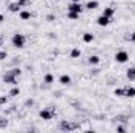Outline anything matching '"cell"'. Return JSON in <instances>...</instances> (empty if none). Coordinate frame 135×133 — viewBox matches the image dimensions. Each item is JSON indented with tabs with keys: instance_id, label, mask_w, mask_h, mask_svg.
I'll return each instance as SVG.
<instances>
[{
	"instance_id": "1",
	"label": "cell",
	"mask_w": 135,
	"mask_h": 133,
	"mask_svg": "<svg viewBox=\"0 0 135 133\" xmlns=\"http://www.w3.org/2000/svg\"><path fill=\"white\" fill-rule=\"evenodd\" d=\"M58 129L63 130V132H72V130H79V129H80V124L71 122V121H60Z\"/></svg>"
},
{
	"instance_id": "2",
	"label": "cell",
	"mask_w": 135,
	"mask_h": 133,
	"mask_svg": "<svg viewBox=\"0 0 135 133\" xmlns=\"http://www.w3.org/2000/svg\"><path fill=\"white\" fill-rule=\"evenodd\" d=\"M11 42H13V45H14L16 49H22V47H25L27 38H25L22 33H14L13 38H11Z\"/></svg>"
},
{
	"instance_id": "3",
	"label": "cell",
	"mask_w": 135,
	"mask_h": 133,
	"mask_svg": "<svg viewBox=\"0 0 135 133\" xmlns=\"http://www.w3.org/2000/svg\"><path fill=\"white\" fill-rule=\"evenodd\" d=\"M2 81H3V83H8V85H11V86H16V85H17V77H16L11 70H8V72L3 74Z\"/></svg>"
},
{
	"instance_id": "4",
	"label": "cell",
	"mask_w": 135,
	"mask_h": 133,
	"mask_svg": "<svg viewBox=\"0 0 135 133\" xmlns=\"http://www.w3.org/2000/svg\"><path fill=\"white\" fill-rule=\"evenodd\" d=\"M115 61L116 63H127L129 61V53L126 52V50H118L116 53H115Z\"/></svg>"
},
{
	"instance_id": "5",
	"label": "cell",
	"mask_w": 135,
	"mask_h": 133,
	"mask_svg": "<svg viewBox=\"0 0 135 133\" xmlns=\"http://www.w3.org/2000/svg\"><path fill=\"white\" fill-rule=\"evenodd\" d=\"M39 117H41L42 121H50V119L55 117V111H54V110H49V108H42V110L39 111Z\"/></svg>"
},
{
	"instance_id": "6",
	"label": "cell",
	"mask_w": 135,
	"mask_h": 133,
	"mask_svg": "<svg viewBox=\"0 0 135 133\" xmlns=\"http://www.w3.org/2000/svg\"><path fill=\"white\" fill-rule=\"evenodd\" d=\"M83 9H85V6H83L80 2H71V3L68 5V11H74V13L82 14V13H83Z\"/></svg>"
},
{
	"instance_id": "7",
	"label": "cell",
	"mask_w": 135,
	"mask_h": 133,
	"mask_svg": "<svg viewBox=\"0 0 135 133\" xmlns=\"http://www.w3.org/2000/svg\"><path fill=\"white\" fill-rule=\"evenodd\" d=\"M96 22H98V25H101V27H107V25L110 24V17H107V16L101 14V16L96 19Z\"/></svg>"
},
{
	"instance_id": "8",
	"label": "cell",
	"mask_w": 135,
	"mask_h": 133,
	"mask_svg": "<svg viewBox=\"0 0 135 133\" xmlns=\"http://www.w3.org/2000/svg\"><path fill=\"white\" fill-rule=\"evenodd\" d=\"M58 81H60V85H63V86H68V85H71V83H72V78H71L68 74H63V75L60 77V80H58Z\"/></svg>"
},
{
	"instance_id": "9",
	"label": "cell",
	"mask_w": 135,
	"mask_h": 133,
	"mask_svg": "<svg viewBox=\"0 0 135 133\" xmlns=\"http://www.w3.org/2000/svg\"><path fill=\"white\" fill-rule=\"evenodd\" d=\"M96 8H99V2H98V0H90V2L85 5V9H90V11H94Z\"/></svg>"
},
{
	"instance_id": "10",
	"label": "cell",
	"mask_w": 135,
	"mask_h": 133,
	"mask_svg": "<svg viewBox=\"0 0 135 133\" xmlns=\"http://www.w3.org/2000/svg\"><path fill=\"white\" fill-rule=\"evenodd\" d=\"M21 8H22V6H21L17 2H11V3L8 5V9H9L11 13H21Z\"/></svg>"
},
{
	"instance_id": "11",
	"label": "cell",
	"mask_w": 135,
	"mask_h": 133,
	"mask_svg": "<svg viewBox=\"0 0 135 133\" xmlns=\"http://www.w3.org/2000/svg\"><path fill=\"white\" fill-rule=\"evenodd\" d=\"M35 13H30V11H25V9H21V13H19V17L22 19V21H28L30 17H33Z\"/></svg>"
},
{
	"instance_id": "12",
	"label": "cell",
	"mask_w": 135,
	"mask_h": 133,
	"mask_svg": "<svg viewBox=\"0 0 135 133\" xmlns=\"http://www.w3.org/2000/svg\"><path fill=\"white\" fill-rule=\"evenodd\" d=\"M124 97H135V88L134 86H126L124 88Z\"/></svg>"
},
{
	"instance_id": "13",
	"label": "cell",
	"mask_w": 135,
	"mask_h": 133,
	"mask_svg": "<svg viewBox=\"0 0 135 133\" xmlns=\"http://www.w3.org/2000/svg\"><path fill=\"white\" fill-rule=\"evenodd\" d=\"M102 14L112 19V17L115 16V8H112V6H107V8H104V11H102Z\"/></svg>"
},
{
	"instance_id": "14",
	"label": "cell",
	"mask_w": 135,
	"mask_h": 133,
	"mask_svg": "<svg viewBox=\"0 0 135 133\" xmlns=\"http://www.w3.org/2000/svg\"><path fill=\"white\" fill-rule=\"evenodd\" d=\"M88 63H90L91 66H98V64L101 63V58H99L98 55H91V57L88 58Z\"/></svg>"
},
{
	"instance_id": "15",
	"label": "cell",
	"mask_w": 135,
	"mask_h": 133,
	"mask_svg": "<svg viewBox=\"0 0 135 133\" xmlns=\"http://www.w3.org/2000/svg\"><path fill=\"white\" fill-rule=\"evenodd\" d=\"M82 39H83V42L90 44V42H93V41H94V34H93V33H83Z\"/></svg>"
},
{
	"instance_id": "16",
	"label": "cell",
	"mask_w": 135,
	"mask_h": 133,
	"mask_svg": "<svg viewBox=\"0 0 135 133\" xmlns=\"http://www.w3.org/2000/svg\"><path fill=\"white\" fill-rule=\"evenodd\" d=\"M126 77H127L131 81H135V67H129V69H127Z\"/></svg>"
},
{
	"instance_id": "17",
	"label": "cell",
	"mask_w": 135,
	"mask_h": 133,
	"mask_svg": "<svg viewBox=\"0 0 135 133\" xmlns=\"http://www.w3.org/2000/svg\"><path fill=\"white\" fill-rule=\"evenodd\" d=\"M19 94H21V89H19V88H17V85H16V86H13V88H11V91H9V94H8V96H9V97H17Z\"/></svg>"
},
{
	"instance_id": "18",
	"label": "cell",
	"mask_w": 135,
	"mask_h": 133,
	"mask_svg": "<svg viewBox=\"0 0 135 133\" xmlns=\"http://www.w3.org/2000/svg\"><path fill=\"white\" fill-rule=\"evenodd\" d=\"M54 80H55V78H54L52 74H46V75H44V83H46V85H52Z\"/></svg>"
},
{
	"instance_id": "19",
	"label": "cell",
	"mask_w": 135,
	"mask_h": 133,
	"mask_svg": "<svg viewBox=\"0 0 135 133\" xmlns=\"http://www.w3.org/2000/svg\"><path fill=\"white\" fill-rule=\"evenodd\" d=\"M80 17V14L79 13H74V11H68V19H71V21H77Z\"/></svg>"
},
{
	"instance_id": "20",
	"label": "cell",
	"mask_w": 135,
	"mask_h": 133,
	"mask_svg": "<svg viewBox=\"0 0 135 133\" xmlns=\"http://www.w3.org/2000/svg\"><path fill=\"white\" fill-rule=\"evenodd\" d=\"M80 55H82L80 49H72V50H71V58H79Z\"/></svg>"
},
{
	"instance_id": "21",
	"label": "cell",
	"mask_w": 135,
	"mask_h": 133,
	"mask_svg": "<svg viewBox=\"0 0 135 133\" xmlns=\"http://www.w3.org/2000/svg\"><path fill=\"white\" fill-rule=\"evenodd\" d=\"M113 94L118 96V97H124V88H116V89L113 91Z\"/></svg>"
},
{
	"instance_id": "22",
	"label": "cell",
	"mask_w": 135,
	"mask_h": 133,
	"mask_svg": "<svg viewBox=\"0 0 135 133\" xmlns=\"http://www.w3.org/2000/svg\"><path fill=\"white\" fill-rule=\"evenodd\" d=\"M8 125V119L5 116H0V129H5Z\"/></svg>"
},
{
	"instance_id": "23",
	"label": "cell",
	"mask_w": 135,
	"mask_h": 133,
	"mask_svg": "<svg viewBox=\"0 0 135 133\" xmlns=\"http://www.w3.org/2000/svg\"><path fill=\"white\" fill-rule=\"evenodd\" d=\"M11 72H13L16 77H19V75L22 74V69H21V67H13V69H11Z\"/></svg>"
},
{
	"instance_id": "24",
	"label": "cell",
	"mask_w": 135,
	"mask_h": 133,
	"mask_svg": "<svg viewBox=\"0 0 135 133\" xmlns=\"http://www.w3.org/2000/svg\"><path fill=\"white\" fill-rule=\"evenodd\" d=\"M17 3L24 8V6H30V0H17Z\"/></svg>"
},
{
	"instance_id": "25",
	"label": "cell",
	"mask_w": 135,
	"mask_h": 133,
	"mask_svg": "<svg viewBox=\"0 0 135 133\" xmlns=\"http://www.w3.org/2000/svg\"><path fill=\"white\" fill-rule=\"evenodd\" d=\"M8 58V53H6V50H0V61H5Z\"/></svg>"
},
{
	"instance_id": "26",
	"label": "cell",
	"mask_w": 135,
	"mask_h": 133,
	"mask_svg": "<svg viewBox=\"0 0 135 133\" xmlns=\"http://www.w3.org/2000/svg\"><path fill=\"white\" fill-rule=\"evenodd\" d=\"M8 103V97L6 96H0V105H6Z\"/></svg>"
},
{
	"instance_id": "27",
	"label": "cell",
	"mask_w": 135,
	"mask_h": 133,
	"mask_svg": "<svg viewBox=\"0 0 135 133\" xmlns=\"http://www.w3.org/2000/svg\"><path fill=\"white\" fill-rule=\"evenodd\" d=\"M46 21H47V22H54V21H55V14H47V16H46Z\"/></svg>"
},
{
	"instance_id": "28",
	"label": "cell",
	"mask_w": 135,
	"mask_h": 133,
	"mask_svg": "<svg viewBox=\"0 0 135 133\" xmlns=\"http://www.w3.org/2000/svg\"><path fill=\"white\" fill-rule=\"evenodd\" d=\"M126 119H127L126 116H116V117H115V121H118V122H127Z\"/></svg>"
},
{
	"instance_id": "29",
	"label": "cell",
	"mask_w": 135,
	"mask_h": 133,
	"mask_svg": "<svg viewBox=\"0 0 135 133\" xmlns=\"http://www.w3.org/2000/svg\"><path fill=\"white\" fill-rule=\"evenodd\" d=\"M116 132L124 133V132H126V127H124V125H118V127H116Z\"/></svg>"
},
{
	"instance_id": "30",
	"label": "cell",
	"mask_w": 135,
	"mask_h": 133,
	"mask_svg": "<svg viewBox=\"0 0 135 133\" xmlns=\"http://www.w3.org/2000/svg\"><path fill=\"white\" fill-rule=\"evenodd\" d=\"M35 103V100L33 99H28V100H25V106H32Z\"/></svg>"
},
{
	"instance_id": "31",
	"label": "cell",
	"mask_w": 135,
	"mask_h": 133,
	"mask_svg": "<svg viewBox=\"0 0 135 133\" xmlns=\"http://www.w3.org/2000/svg\"><path fill=\"white\" fill-rule=\"evenodd\" d=\"M131 41H132V42L135 44V32H134L132 34H131Z\"/></svg>"
},
{
	"instance_id": "32",
	"label": "cell",
	"mask_w": 135,
	"mask_h": 133,
	"mask_svg": "<svg viewBox=\"0 0 135 133\" xmlns=\"http://www.w3.org/2000/svg\"><path fill=\"white\" fill-rule=\"evenodd\" d=\"M91 74H94V75H98V74H99V69H93V72H91Z\"/></svg>"
},
{
	"instance_id": "33",
	"label": "cell",
	"mask_w": 135,
	"mask_h": 133,
	"mask_svg": "<svg viewBox=\"0 0 135 133\" xmlns=\"http://www.w3.org/2000/svg\"><path fill=\"white\" fill-rule=\"evenodd\" d=\"M2 22H5V16H3V14H0V24H2Z\"/></svg>"
},
{
	"instance_id": "34",
	"label": "cell",
	"mask_w": 135,
	"mask_h": 133,
	"mask_svg": "<svg viewBox=\"0 0 135 133\" xmlns=\"http://www.w3.org/2000/svg\"><path fill=\"white\" fill-rule=\"evenodd\" d=\"M2 42H3V38H2V36H0V45H2Z\"/></svg>"
},
{
	"instance_id": "35",
	"label": "cell",
	"mask_w": 135,
	"mask_h": 133,
	"mask_svg": "<svg viewBox=\"0 0 135 133\" xmlns=\"http://www.w3.org/2000/svg\"><path fill=\"white\" fill-rule=\"evenodd\" d=\"M72 2H80V0H72Z\"/></svg>"
}]
</instances>
